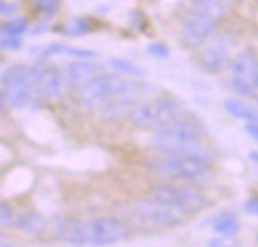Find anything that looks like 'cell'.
<instances>
[{"label":"cell","mask_w":258,"mask_h":247,"mask_svg":"<svg viewBox=\"0 0 258 247\" xmlns=\"http://www.w3.org/2000/svg\"><path fill=\"white\" fill-rule=\"evenodd\" d=\"M203 128L194 119L183 116L168 127L154 131L153 146L163 154H192L206 155L201 143Z\"/></svg>","instance_id":"obj_1"},{"label":"cell","mask_w":258,"mask_h":247,"mask_svg":"<svg viewBox=\"0 0 258 247\" xmlns=\"http://www.w3.org/2000/svg\"><path fill=\"white\" fill-rule=\"evenodd\" d=\"M183 116H187L186 112L175 100L171 98H154L138 103L128 113V119L133 125L151 131L162 130Z\"/></svg>","instance_id":"obj_2"},{"label":"cell","mask_w":258,"mask_h":247,"mask_svg":"<svg viewBox=\"0 0 258 247\" xmlns=\"http://www.w3.org/2000/svg\"><path fill=\"white\" fill-rule=\"evenodd\" d=\"M210 158L207 155L192 154H165L148 163L151 172L165 178L194 180L207 172Z\"/></svg>","instance_id":"obj_3"},{"label":"cell","mask_w":258,"mask_h":247,"mask_svg":"<svg viewBox=\"0 0 258 247\" xmlns=\"http://www.w3.org/2000/svg\"><path fill=\"white\" fill-rule=\"evenodd\" d=\"M0 86L2 101L8 103L14 109H23L29 104L35 88L30 68L23 63L11 65L2 74Z\"/></svg>","instance_id":"obj_4"},{"label":"cell","mask_w":258,"mask_h":247,"mask_svg":"<svg viewBox=\"0 0 258 247\" xmlns=\"http://www.w3.org/2000/svg\"><path fill=\"white\" fill-rule=\"evenodd\" d=\"M151 198L160 204L178 208L189 216L204 210L209 205L207 199L198 192L186 189V187H177V186H168V184L157 186L153 190Z\"/></svg>","instance_id":"obj_5"},{"label":"cell","mask_w":258,"mask_h":247,"mask_svg":"<svg viewBox=\"0 0 258 247\" xmlns=\"http://www.w3.org/2000/svg\"><path fill=\"white\" fill-rule=\"evenodd\" d=\"M258 81V57L252 48H245L233 62V86L240 95H252Z\"/></svg>","instance_id":"obj_6"},{"label":"cell","mask_w":258,"mask_h":247,"mask_svg":"<svg viewBox=\"0 0 258 247\" xmlns=\"http://www.w3.org/2000/svg\"><path fill=\"white\" fill-rule=\"evenodd\" d=\"M88 244L91 246H107L127 238V226L113 217L95 219L86 223Z\"/></svg>","instance_id":"obj_7"},{"label":"cell","mask_w":258,"mask_h":247,"mask_svg":"<svg viewBox=\"0 0 258 247\" xmlns=\"http://www.w3.org/2000/svg\"><path fill=\"white\" fill-rule=\"evenodd\" d=\"M32 78L35 83V89L44 98H57L62 94L65 74L54 65L47 63L45 60H38L32 68Z\"/></svg>","instance_id":"obj_8"},{"label":"cell","mask_w":258,"mask_h":247,"mask_svg":"<svg viewBox=\"0 0 258 247\" xmlns=\"http://www.w3.org/2000/svg\"><path fill=\"white\" fill-rule=\"evenodd\" d=\"M139 213L150 222H153L159 226H166V228L178 226V225L184 223L189 217V214H186L184 211L174 208L171 205L160 204V202L154 201L153 198L141 202Z\"/></svg>","instance_id":"obj_9"},{"label":"cell","mask_w":258,"mask_h":247,"mask_svg":"<svg viewBox=\"0 0 258 247\" xmlns=\"http://www.w3.org/2000/svg\"><path fill=\"white\" fill-rule=\"evenodd\" d=\"M216 24V20L194 11L183 26V41L189 47H198L213 35Z\"/></svg>","instance_id":"obj_10"},{"label":"cell","mask_w":258,"mask_h":247,"mask_svg":"<svg viewBox=\"0 0 258 247\" xmlns=\"http://www.w3.org/2000/svg\"><path fill=\"white\" fill-rule=\"evenodd\" d=\"M113 97V74H100L79 89V100L88 107L101 106Z\"/></svg>","instance_id":"obj_11"},{"label":"cell","mask_w":258,"mask_h":247,"mask_svg":"<svg viewBox=\"0 0 258 247\" xmlns=\"http://www.w3.org/2000/svg\"><path fill=\"white\" fill-rule=\"evenodd\" d=\"M101 74V66L89 59H82L77 62H71L65 68V83L71 89H80L97 75Z\"/></svg>","instance_id":"obj_12"},{"label":"cell","mask_w":258,"mask_h":247,"mask_svg":"<svg viewBox=\"0 0 258 247\" xmlns=\"http://www.w3.org/2000/svg\"><path fill=\"white\" fill-rule=\"evenodd\" d=\"M200 60H201L203 66L210 72H222V71H225L231 63V56H230V51H228V45H225L224 42H216V44L207 47L201 53Z\"/></svg>","instance_id":"obj_13"},{"label":"cell","mask_w":258,"mask_h":247,"mask_svg":"<svg viewBox=\"0 0 258 247\" xmlns=\"http://www.w3.org/2000/svg\"><path fill=\"white\" fill-rule=\"evenodd\" d=\"M56 235L73 244V246H86L88 235H86V223L74 220V219H57L56 220Z\"/></svg>","instance_id":"obj_14"},{"label":"cell","mask_w":258,"mask_h":247,"mask_svg":"<svg viewBox=\"0 0 258 247\" xmlns=\"http://www.w3.org/2000/svg\"><path fill=\"white\" fill-rule=\"evenodd\" d=\"M15 226L29 234V235H33V237H39L45 232V228H47V222L45 219L36 213V211H24L21 214L17 216L15 219Z\"/></svg>","instance_id":"obj_15"},{"label":"cell","mask_w":258,"mask_h":247,"mask_svg":"<svg viewBox=\"0 0 258 247\" xmlns=\"http://www.w3.org/2000/svg\"><path fill=\"white\" fill-rule=\"evenodd\" d=\"M227 112L233 115L237 119L246 121V122H257L258 124V110L249 106L248 103L239 101V100H227L224 103Z\"/></svg>","instance_id":"obj_16"},{"label":"cell","mask_w":258,"mask_h":247,"mask_svg":"<svg viewBox=\"0 0 258 247\" xmlns=\"http://www.w3.org/2000/svg\"><path fill=\"white\" fill-rule=\"evenodd\" d=\"M190 3L195 12L204 14L216 21H221L227 14V8L222 0H190Z\"/></svg>","instance_id":"obj_17"},{"label":"cell","mask_w":258,"mask_h":247,"mask_svg":"<svg viewBox=\"0 0 258 247\" xmlns=\"http://www.w3.org/2000/svg\"><path fill=\"white\" fill-rule=\"evenodd\" d=\"M242 229V225L239 219L233 214H222L215 219L212 225V231L215 234L224 235V237H233Z\"/></svg>","instance_id":"obj_18"},{"label":"cell","mask_w":258,"mask_h":247,"mask_svg":"<svg viewBox=\"0 0 258 247\" xmlns=\"http://www.w3.org/2000/svg\"><path fill=\"white\" fill-rule=\"evenodd\" d=\"M45 56H53V54H68V56H74L79 59H92L95 57V53L86 48H77V47H71L67 44H51L45 48L44 51Z\"/></svg>","instance_id":"obj_19"},{"label":"cell","mask_w":258,"mask_h":247,"mask_svg":"<svg viewBox=\"0 0 258 247\" xmlns=\"http://www.w3.org/2000/svg\"><path fill=\"white\" fill-rule=\"evenodd\" d=\"M107 63L119 74H124V75H128V77H133V78H139V77H144L145 75V71L144 68H141L139 65L133 63V62H128V60H124V59H116V57H112L107 60Z\"/></svg>","instance_id":"obj_20"},{"label":"cell","mask_w":258,"mask_h":247,"mask_svg":"<svg viewBox=\"0 0 258 247\" xmlns=\"http://www.w3.org/2000/svg\"><path fill=\"white\" fill-rule=\"evenodd\" d=\"M88 30H89V23L80 17L70 18L62 26V33L67 36H80L88 33Z\"/></svg>","instance_id":"obj_21"},{"label":"cell","mask_w":258,"mask_h":247,"mask_svg":"<svg viewBox=\"0 0 258 247\" xmlns=\"http://www.w3.org/2000/svg\"><path fill=\"white\" fill-rule=\"evenodd\" d=\"M26 30H27V21L24 18L12 20V21L3 24V27H2V33L3 35H14V36H20Z\"/></svg>","instance_id":"obj_22"},{"label":"cell","mask_w":258,"mask_h":247,"mask_svg":"<svg viewBox=\"0 0 258 247\" xmlns=\"http://www.w3.org/2000/svg\"><path fill=\"white\" fill-rule=\"evenodd\" d=\"M33 5L39 12L45 15H53L60 6V0H33Z\"/></svg>","instance_id":"obj_23"},{"label":"cell","mask_w":258,"mask_h":247,"mask_svg":"<svg viewBox=\"0 0 258 247\" xmlns=\"http://www.w3.org/2000/svg\"><path fill=\"white\" fill-rule=\"evenodd\" d=\"M0 47H2L3 50H9V51L18 50V48L21 47V39H20V36L3 35L2 39H0Z\"/></svg>","instance_id":"obj_24"},{"label":"cell","mask_w":258,"mask_h":247,"mask_svg":"<svg viewBox=\"0 0 258 247\" xmlns=\"http://www.w3.org/2000/svg\"><path fill=\"white\" fill-rule=\"evenodd\" d=\"M11 220H12V208L6 202H2L0 204V225L8 226Z\"/></svg>","instance_id":"obj_25"},{"label":"cell","mask_w":258,"mask_h":247,"mask_svg":"<svg viewBox=\"0 0 258 247\" xmlns=\"http://www.w3.org/2000/svg\"><path fill=\"white\" fill-rule=\"evenodd\" d=\"M148 53L153 54V56H157V57H166L169 54V50L163 44L154 42V44H150L148 45Z\"/></svg>","instance_id":"obj_26"},{"label":"cell","mask_w":258,"mask_h":247,"mask_svg":"<svg viewBox=\"0 0 258 247\" xmlns=\"http://www.w3.org/2000/svg\"><path fill=\"white\" fill-rule=\"evenodd\" d=\"M209 247H237V241L234 238H224V235L221 238H215L210 241Z\"/></svg>","instance_id":"obj_27"},{"label":"cell","mask_w":258,"mask_h":247,"mask_svg":"<svg viewBox=\"0 0 258 247\" xmlns=\"http://www.w3.org/2000/svg\"><path fill=\"white\" fill-rule=\"evenodd\" d=\"M17 12V5L6 0H0V14L2 17H12Z\"/></svg>","instance_id":"obj_28"},{"label":"cell","mask_w":258,"mask_h":247,"mask_svg":"<svg viewBox=\"0 0 258 247\" xmlns=\"http://www.w3.org/2000/svg\"><path fill=\"white\" fill-rule=\"evenodd\" d=\"M243 210H245L248 214L258 216V198H252V199L246 201L245 205H243Z\"/></svg>","instance_id":"obj_29"},{"label":"cell","mask_w":258,"mask_h":247,"mask_svg":"<svg viewBox=\"0 0 258 247\" xmlns=\"http://www.w3.org/2000/svg\"><path fill=\"white\" fill-rule=\"evenodd\" d=\"M246 131L249 133L251 137L257 139L258 140V124L257 122H248L246 124Z\"/></svg>","instance_id":"obj_30"},{"label":"cell","mask_w":258,"mask_h":247,"mask_svg":"<svg viewBox=\"0 0 258 247\" xmlns=\"http://www.w3.org/2000/svg\"><path fill=\"white\" fill-rule=\"evenodd\" d=\"M252 97L255 98L258 101V81L255 83V86H254V91H252Z\"/></svg>","instance_id":"obj_31"},{"label":"cell","mask_w":258,"mask_h":247,"mask_svg":"<svg viewBox=\"0 0 258 247\" xmlns=\"http://www.w3.org/2000/svg\"><path fill=\"white\" fill-rule=\"evenodd\" d=\"M249 157H251V158H252V160H254L255 163H258V152H257V151H255V152H251V154H249Z\"/></svg>","instance_id":"obj_32"},{"label":"cell","mask_w":258,"mask_h":247,"mask_svg":"<svg viewBox=\"0 0 258 247\" xmlns=\"http://www.w3.org/2000/svg\"><path fill=\"white\" fill-rule=\"evenodd\" d=\"M255 240H257V244H258V232H257V235H255Z\"/></svg>","instance_id":"obj_33"},{"label":"cell","mask_w":258,"mask_h":247,"mask_svg":"<svg viewBox=\"0 0 258 247\" xmlns=\"http://www.w3.org/2000/svg\"><path fill=\"white\" fill-rule=\"evenodd\" d=\"M3 247H9V246H3Z\"/></svg>","instance_id":"obj_34"}]
</instances>
